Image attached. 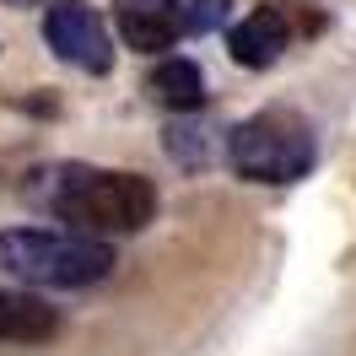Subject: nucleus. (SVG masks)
I'll use <instances>...</instances> for the list:
<instances>
[{
    "mask_svg": "<svg viewBox=\"0 0 356 356\" xmlns=\"http://www.w3.org/2000/svg\"><path fill=\"white\" fill-rule=\"evenodd\" d=\"M60 330V318L49 302L27 291H0V340H49Z\"/></svg>",
    "mask_w": 356,
    "mask_h": 356,
    "instance_id": "obj_7",
    "label": "nucleus"
},
{
    "mask_svg": "<svg viewBox=\"0 0 356 356\" xmlns=\"http://www.w3.org/2000/svg\"><path fill=\"white\" fill-rule=\"evenodd\" d=\"M227 162L254 184H291L313 168V130L286 108L243 119L227 140Z\"/></svg>",
    "mask_w": 356,
    "mask_h": 356,
    "instance_id": "obj_3",
    "label": "nucleus"
},
{
    "mask_svg": "<svg viewBox=\"0 0 356 356\" xmlns=\"http://www.w3.org/2000/svg\"><path fill=\"white\" fill-rule=\"evenodd\" d=\"M17 6H22V0H17Z\"/></svg>",
    "mask_w": 356,
    "mask_h": 356,
    "instance_id": "obj_10",
    "label": "nucleus"
},
{
    "mask_svg": "<svg viewBox=\"0 0 356 356\" xmlns=\"http://www.w3.org/2000/svg\"><path fill=\"white\" fill-rule=\"evenodd\" d=\"M0 270L33 286H92L113 270V243L70 227H11L0 232Z\"/></svg>",
    "mask_w": 356,
    "mask_h": 356,
    "instance_id": "obj_2",
    "label": "nucleus"
},
{
    "mask_svg": "<svg viewBox=\"0 0 356 356\" xmlns=\"http://www.w3.org/2000/svg\"><path fill=\"white\" fill-rule=\"evenodd\" d=\"M27 200L70 222V232H92V238L140 232L156 216V189L140 173H108V168H81V162L33 173Z\"/></svg>",
    "mask_w": 356,
    "mask_h": 356,
    "instance_id": "obj_1",
    "label": "nucleus"
},
{
    "mask_svg": "<svg viewBox=\"0 0 356 356\" xmlns=\"http://www.w3.org/2000/svg\"><path fill=\"white\" fill-rule=\"evenodd\" d=\"M49 49L65 60V65H81V70H108L113 65V49H108V33L97 22V11L87 6H76V0H60L54 11H49Z\"/></svg>",
    "mask_w": 356,
    "mask_h": 356,
    "instance_id": "obj_4",
    "label": "nucleus"
},
{
    "mask_svg": "<svg viewBox=\"0 0 356 356\" xmlns=\"http://www.w3.org/2000/svg\"><path fill=\"white\" fill-rule=\"evenodd\" d=\"M291 44V17L281 0H265L254 17H243V22L227 33V49H232V60L248 70H265L281 60V49Z\"/></svg>",
    "mask_w": 356,
    "mask_h": 356,
    "instance_id": "obj_6",
    "label": "nucleus"
},
{
    "mask_svg": "<svg viewBox=\"0 0 356 356\" xmlns=\"http://www.w3.org/2000/svg\"><path fill=\"white\" fill-rule=\"evenodd\" d=\"M146 87H152V97L162 108H178V113L200 108V97H205V81H200V70L189 65V60H162Z\"/></svg>",
    "mask_w": 356,
    "mask_h": 356,
    "instance_id": "obj_8",
    "label": "nucleus"
},
{
    "mask_svg": "<svg viewBox=\"0 0 356 356\" xmlns=\"http://www.w3.org/2000/svg\"><path fill=\"white\" fill-rule=\"evenodd\" d=\"M227 17V0H200L195 11H189V27H216Z\"/></svg>",
    "mask_w": 356,
    "mask_h": 356,
    "instance_id": "obj_9",
    "label": "nucleus"
},
{
    "mask_svg": "<svg viewBox=\"0 0 356 356\" xmlns=\"http://www.w3.org/2000/svg\"><path fill=\"white\" fill-rule=\"evenodd\" d=\"M113 22L130 49L162 54L189 33V6L184 0H113Z\"/></svg>",
    "mask_w": 356,
    "mask_h": 356,
    "instance_id": "obj_5",
    "label": "nucleus"
}]
</instances>
